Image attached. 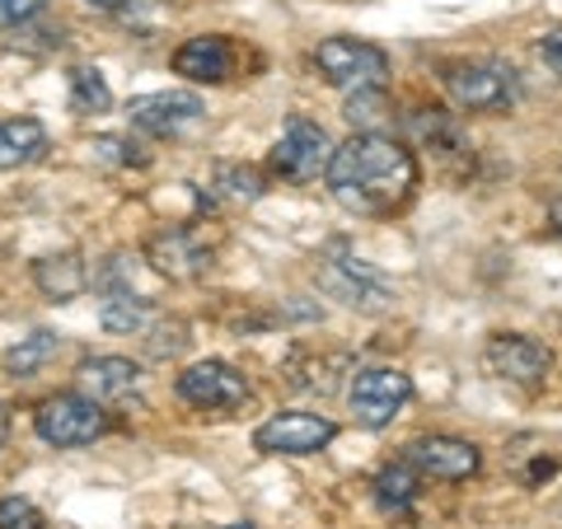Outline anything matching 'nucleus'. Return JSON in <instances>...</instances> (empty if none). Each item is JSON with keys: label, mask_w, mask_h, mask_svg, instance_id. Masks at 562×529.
Here are the masks:
<instances>
[{"label": "nucleus", "mask_w": 562, "mask_h": 529, "mask_svg": "<svg viewBox=\"0 0 562 529\" xmlns=\"http://www.w3.org/2000/svg\"><path fill=\"white\" fill-rule=\"evenodd\" d=\"M324 179L351 216H394L417 188V155L384 132H351L333 150Z\"/></svg>", "instance_id": "obj_1"}, {"label": "nucleus", "mask_w": 562, "mask_h": 529, "mask_svg": "<svg viewBox=\"0 0 562 529\" xmlns=\"http://www.w3.org/2000/svg\"><path fill=\"white\" fill-rule=\"evenodd\" d=\"M441 85L454 109H464V113H502L520 94L516 70L502 61H450L441 70Z\"/></svg>", "instance_id": "obj_2"}, {"label": "nucleus", "mask_w": 562, "mask_h": 529, "mask_svg": "<svg viewBox=\"0 0 562 529\" xmlns=\"http://www.w3.org/2000/svg\"><path fill=\"white\" fill-rule=\"evenodd\" d=\"M314 66L333 90H371L390 80V52L366 38H324L314 47Z\"/></svg>", "instance_id": "obj_3"}, {"label": "nucleus", "mask_w": 562, "mask_h": 529, "mask_svg": "<svg viewBox=\"0 0 562 529\" xmlns=\"http://www.w3.org/2000/svg\"><path fill=\"white\" fill-rule=\"evenodd\" d=\"M33 431L57 450L94 446L99 436H109V413H103V403L85 398V394H57L33 413Z\"/></svg>", "instance_id": "obj_4"}, {"label": "nucleus", "mask_w": 562, "mask_h": 529, "mask_svg": "<svg viewBox=\"0 0 562 529\" xmlns=\"http://www.w3.org/2000/svg\"><path fill=\"white\" fill-rule=\"evenodd\" d=\"M347 398H351V417H357L366 431H384L403 408H408L413 380L394 365H366V370L351 375Z\"/></svg>", "instance_id": "obj_5"}, {"label": "nucleus", "mask_w": 562, "mask_h": 529, "mask_svg": "<svg viewBox=\"0 0 562 529\" xmlns=\"http://www.w3.org/2000/svg\"><path fill=\"white\" fill-rule=\"evenodd\" d=\"M319 286L342 300L347 309H361V314H384L394 305V291L371 262L351 258L342 249H333V258H319Z\"/></svg>", "instance_id": "obj_6"}, {"label": "nucleus", "mask_w": 562, "mask_h": 529, "mask_svg": "<svg viewBox=\"0 0 562 529\" xmlns=\"http://www.w3.org/2000/svg\"><path fill=\"white\" fill-rule=\"evenodd\" d=\"M140 258L169 281H198L211 272V262H216V244L202 230H192V225H169V230H155L146 239Z\"/></svg>", "instance_id": "obj_7"}, {"label": "nucleus", "mask_w": 562, "mask_h": 529, "mask_svg": "<svg viewBox=\"0 0 562 529\" xmlns=\"http://www.w3.org/2000/svg\"><path fill=\"white\" fill-rule=\"evenodd\" d=\"M333 140L319 122L310 117H291L281 140L272 146V173H281L286 183H314L319 173H328V160H333Z\"/></svg>", "instance_id": "obj_8"}, {"label": "nucleus", "mask_w": 562, "mask_h": 529, "mask_svg": "<svg viewBox=\"0 0 562 529\" xmlns=\"http://www.w3.org/2000/svg\"><path fill=\"white\" fill-rule=\"evenodd\" d=\"M249 375L235 370L231 361H198L179 375V398L202 413H235L249 403Z\"/></svg>", "instance_id": "obj_9"}, {"label": "nucleus", "mask_w": 562, "mask_h": 529, "mask_svg": "<svg viewBox=\"0 0 562 529\" xmlns=\"http://www.w3.org/2000/svg\"><path fill=\"white\" fill-rule=\"evenodd\" d=\"M333 436H338V427H333L324 413H272L254 431V450L305 460V454H319Z\"/></svg>", "instance_id": "obj_10"}, {"label": "nucleus", "mask_w": 562, "mask_h": 529, "mask_svg": "<svg viewBox=\"0 0 562 529\" xmlns=\"http://www.w3.org/2000/svg\"><path fill=\"white\" fill-rule=\"evenodd\" d=\"M483 365L492 370L497 380L516 384V390H539L543 380H549V347L525 338V333H497V338H487L483 347Z\"/></svg>", "instance_id": "obj_11"}, {"label": "nucleus", "mask_w": 562, "mask_h": 529, "mask_svg": "<svg viewBox=\"0 0 562 529\" xmlns=\"http://www.w3.org/2000/svg\"><path fill=\"white\" fill-rule=\"evenodd\" d=\"M403 460H408L422 479L464 483L479 473V446H473V440H460V436H417V440H408Z\"/></svg>", "instance_id": "obj_12"}, {"label": "nucleus", "mask_w": 562, "mask_h": 529, "mask_svg": "<svg viewBox=\"0 0 562 529\" xmlns=\"http://www.w3.org/2000/svg\"><path fill=\"white\" fill-rule=\"evenodd\" d=\"M132 127L150 136H183L188 127L202 122V99L192 90H160V94H140L127 103Z\"/></svg>", "instance_id": "obj_13"}, {"label": "nucleus", "mask_w": 562, "mask_h": 529, "mask_svg": "<svg viewBox=\"0 0 562 529\" xmlns=\"http://www.w3.org/2000/svg\"><path fill=\"white\" fill-rule=\"evenodd\" d=\"M173 76H183L192 85H225L235 76V47L221 33H198L173 52Z\"/></svg>", "instance_id": "obj_14"}, {"label": "nucleus", "mask_w": 562, "mask_h": 529, "mask_svg": "<svg viewBox=\"0 0 562 529\" xmlns=\"http://www.w3.org/2000/svg\"><path fill=\"white\" fill-rule=\"evenodd\" d=\"M76 384H80V394L94 403H122L136 394L140 365L127 357H90V361H80Z\"/></svg>", "instance_id": "obj_15"}, {"label": "nucleus", "mask_w": 562, "mask_h": 529, "mask_svg": "<svg viewBox=\"0 0 562 529\" xmlns=\"http://www.w3.org/2000/svg\"><path fill=\"white\" fill-rule=\"evenodd\" d=\"M408 136L417 150H431L436 160H464L469 155V140H464V127L460 117H454L450 109H417L408 113Z\"/></svg>", "instance_id": "obj_16"}, {"label": "nucleus", "mask_w": 562, "mask_h": 529, "mask_svg": "<svg viewBox=\"0 0 562 529\" xmlns=\"http://www.w3.org/2000/svg\"><path fill=\"white\" fill-rule=\"evenodd\" d=\"M33 286H38L47 300H57V305H66V300H76L94 286L90 268H85L80 254H52V258H38L33 262Z\"/></svg>", "instance_id": "obj_17"}, {"label": "nucleus", "mask_w": 562, "mask_h": 529, "mask_svg": "<svg viewBox=\"0 0 562 529\" xmlns=\"http://www.w3.org/2000/svg\"><path fill=\"white\" fill-rule=\"evenodd\" d=\"M262 188H268V179L254 169V165H216L211 169V183H206V202L211 206H231V211H239V206H254L258 198H262Z\"/></svg>", "instance_id": "obj_18"}, {"label": "nucleus", "mask_w": 562, "mask_h": 529, "mask_svg": "<svg viewBox=\"0 0 562 529\" xmlns=\"http://www.w3.org/2000/svg\"><path fill=\"white\" fill-rule=\"evenodd\" d=\"M47 150V127L38 117H5L0 122V169H24L43 160Z\"/></svg>", "instance_id": "obj_19"}, {"label": "nucleus", "mask_w": 562, "mask_h": 529, "mask_svg": "<svg viewBox=\"0 0 562 529\" xmlns=\"http://www.w3.org/2000/svg\"><path fill=\"white\" fill-rule=\"evenodd\" d=\"M155 300L146 295H132V291H109V300L99 305V324L109 333H146L155 319Z\"/></svg>", "instance_id": "obj_20"}, {"label": "nucleus", "mask_w": 562, "mask_h": 529, "mask_svg": "<svg viewBox=\"0 0 562 529\" xmlns=\"http://www.w3.org/2000/svg\"><path fill=\"white\" fill-rule=\"evenodd\" d=\"M417 492H422V473H417L408 460H398V464H390V469L375 473V502H380L384 510H394V516L413 510Z\"/></svg>", "instance_id": "obj_21"}, {"label": "nucleus", "mask_w": 562, "mask_h": 529, "mask_svg": "<svg viewBox=\"0 0 562 529\" xmlns=\"http://www.w3.org/2000/svg\"><path fill=\"white\" fill-rule=\"evenodd\" d=\"M66 80H70V113L90 117V113H109L113 109V90H109V80H103L94 66H70Z\"/></svg>", "instance_id": "obj_22"}, {"label": "nucleus", "mask_w": 562, "mask_h": 529, "mask_svg": "<svg viewBox=\"0 0 562 529\" xmlns=\"http://www.w3.org/2000/svg\"><path fill=\"white\" fill-rule=\"evenodd\" d=\"M57 351H61V338H57V333H33V338H24L14 351H5V370H10L14 380H20V375H33V370H43L52 357H57Z\"/></svg>", "instance_id": "obj_23"}, {"label": "nucleus", "mask_w": 562, "mask_h": 529, "mask_svg": "<svg viewBox=\"0 0 562 529\" xmlns=\"http://www.w3.org/2000/svg\"><path fill=\"white\" fill-rule=\"evenodd\" d=\"M342 117L357 132H380V122L390 117V94H384V85H371V90H351Z\"/></svg>", "instance_id": "obj_24"}, {"label": "nucleus", "mask_w": 562, "mask_h": 529, "mask_svg": "<svg viewBox=\"0 0 562 529\" xmlns=\"http://www.w3.org/2000/svg\"><path fill=\"white\" fill-rule=\"evenodd\" d=\"M146 338V351L155 361H169V357H179V351L188 347V324L183 319H169V314H155L150 328L140 333Z\"/></svg>", "instance_id": "obj_25"}, {"label": "nucleus", "mask_w": 562, "mask_h": 529, "mask_svg": "<svg viewBox=\"0 0 562 529\" xmlns=\"http://www.w3.org/2000/svg\"><path fill=\"white\" fill-rule=\"evenodd\" d=\"M43 510L29 497H0V529H43Z\"/></svg>", "instance_id": "obj_26"}, {"label": "nucleus", "mask_w": 562, "mask_h": 529, "mask_svg": "<svg viewBox=\"0 0 562 529\" xmlns=\"http://www.w3.org/2000/svg\"><path fill=\"white\" fill-rule=\"evenodd\" d=\"M94 155H99V160H113V165H146L150 160V155L140 150L136 140H127V136H99Z\"/></svg>", "instance_id": "obj_27"}, {"label": "nucleus", "mask_w": 562, "mask_h": 529, "mask_svg": "<svg viewBox=\"0 0 562 529\" xmlns=\"http://www.w3.org/2000/svg\"><path fill=\"white\" fill-rule=\"evenodd\" d=\"M38 10H43V0H0V29L29 24Z\"/></svg>", "instance_id": "obj_28"}, {"label": "nucleus", "mask_w": 562, "mask_h": 529, "mask_svg": "<svg viewBox=\"0 0 562 529\" xmlns=\"http://www.w3.org/2000/svg\"><path fill=\"white\" fill-rule=\"evenodd\" d=\"M539 57H543V61H549V66L558 70V76H562V29H553V33H543V38H539Z\"/></svg>", "instance_id": "obj_29"}, {"label": "nucleus", "mask_w": 562, "mask_h": 529, "mask_svg": "<svg viewBox=\"0 0 562 529\" xmlns=\"http://www.w3.org/2000/svg\"><path fill=\"white\" fill-rule=\"evenodd\" d=\"M5 440H10V408L0 403V450H5Z\"/></svg>", "instance_id": "obj_30"}, {"label": "nucleus", "mask_w": 562, "mask_h": 529, "mask_svg": "<svg viewBox=\"0 0 562 529\" xmlns=\"http://www.w3.org/2000/svg\"><path fill=\"white\" fill-rule=\"evenodd\" d=\"M94 10H103V14H113V10H122V5H132V0H90Z\"/></svg>", "instance_id": "obj_31"}, {"label": "nucleus", "mask_w": 562, "mask_h": 529, "mask_svg": "<svg viewBox=\"0 0 562 529\" xmlns=\"http://www.w3.org/2000/svg\"><path fill=\"white\" fill-rule=\"evenodd\" d=\"M549 221H553V230H558V235H562V198H558V202H553V206H549Z\"/></svg>", "instance_id": "obj_32"}, {"label": "nucleus", "mask_w": 562, "mask_h": 529, "mask_svg": "<svg viewBox=\"0 0 562 529\" xmlns=\"http://www.w3.org/2000/svg\"><path fill=\"white\" fill-rule=\"evenodd\" d=\"M225 529H258V525H225Z\"/></svg>", "instance_id": "obj_33"}]
</instances>
